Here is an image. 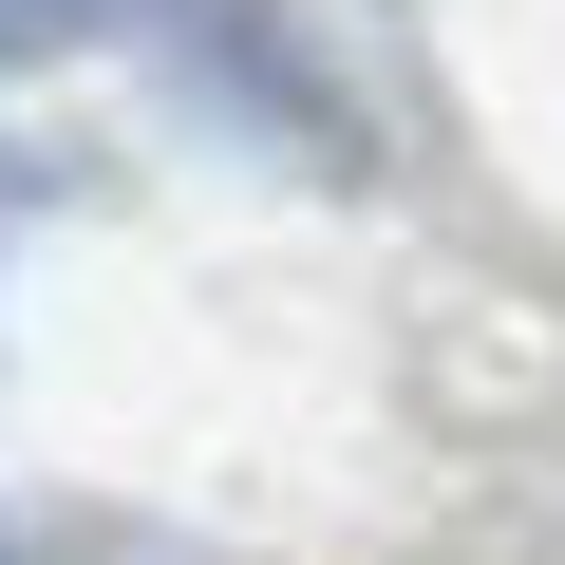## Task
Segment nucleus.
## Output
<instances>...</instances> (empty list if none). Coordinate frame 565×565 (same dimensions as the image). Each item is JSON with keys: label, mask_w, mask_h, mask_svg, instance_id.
<instances>
[{"label": "nucleus", "mask_w": 565, "mask_h": 565, "mask_svg": "<svg viewBox=\"0 0 565 565\" xmlns=\"http://www.w3.org/2000/svg\"><path fill=\"white\" fill-rule=\"evenodd\" d=\"M95 20H114V0H0V76H20V57H76Z\"/></svg>", "instance_id": "1"}]
</instances>
